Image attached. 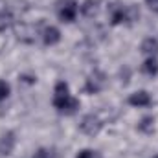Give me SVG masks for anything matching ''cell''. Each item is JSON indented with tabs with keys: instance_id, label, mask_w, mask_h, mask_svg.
Returning <instances> with one entry per match:
<instances>
[{
	"instance_id": "cell-1",
	"label": "cell",
	"mask_w": 158,
	"mask_h": 158,
	"mask_svg": "<svg viewBox=\"0 0 158 158\" xmlns=\"http://www.w3.org/2000/svg\"><path fill=\"white\" fill-rule=\"evenodd\" d=\"M52 105L59 114L64 116H74L79 110L81 103L77 98H74L70 94V86L64 79H59L53 86V98H52Z\"/></svg>"
},
{
	"instance_id": "cell-2",
	"label": "cell",
	"mask_w": 158,
	"mask_h": 158,
	"mask_svg": "<svg viewBox=\"0 0 158 158\" xmlns=\"http://www.w3.org/2000/svg\"><path fill=\"white\" fill-rule=\"evenodd\" d=\"M105 86H107V76H105V72L94 70V72H90L86 76L83 90H85V94L94 96V94H99L101 90H105Z\"/></svg>"
},
{
	"instance_id": "cell-3",
	"label": "cell",
	"mask_w": 158,
	"mask_h": 158,
	"mask_svg": "<svg viewBox=\"0 0 158 158\" xmlns=\"http://www.w3.org/2000/svg\"><path fill=\"white\" fill-rule=\"evenodd\" d=\"M55 11H57V19L61 22L70 24V22H74L77 19L79 4H77V0H59Z\"/></svg>"
},
{
	"instance_id": "cell-4",
	"label": "cell",
	"mask_w": 158,
	"mask_h": 158,
	"mask_svg": "<svg viewBox=\"0 0 158 158\" xmlns=\"http://www.w3.org/2000/svg\"><path fill=\"white\" fill-rule=\"evenodd\" d=\"M77 129L85 134V136H90V138H94V136H98L101 131H103V121L99 116H96V114H85L81 121H79Z\"/></svg>"
},
{
	"instance_id": "cell-5",
	"label": "cell",
	"mask_w": 158,
	"mask_h": 158,
	"mask_svg": "<svg viewBox=\"0 0 158 158\" xmlns=\"http://www.w3.org/2000/svg\"><path fill=\"white\" fill-rule=\"evenodd\" d=\"M17 147V132L6 131L0 134V156H9Z\"/></svg>"
},
{
	"instance_id": "cell-6",
	"label": "cell",
	"mask_w": 158,
	"mask_h": 158,
	"mask_svg": "<svg viewBox=\"0 0 158 158\" xmlns=\"http://www.w3.org/2000/svg\"><path fill=\"white\" fill-rule=\"evenodd\" d=\"M127 103L131 107H134V109H143V107L153 105V98H151V94L147 90H136L127 98Z\"/></svg>"
},
{
	"instance_id": "cell-7",
	"label": "cell",
	"mask_w": 158,
	"mask_h": 158,
	"mask_svg": "<svg viewBox=\"0 0 158 158\" xmlns=\"http://www.w3.org/2000/svg\"><path fill=\"white\" fill-rule=\"evenodd\" d=\"M61 39H63V35H61V30L57 26H46L42 30V42H44V46H55V44L61 42Z\"/></svg>"
},
{
	"instance_id": "cell-8",
	"label": "cell",
	"mask_w": 158,
	"mask_h": 158,
	"mask_svg": "<svg viewBox=\"0 0 158 158\" xmlns=\"http://www.w3.org/2000/svg\"><path fill=\"white\" fill-rule=\"evenodd\" d=\"M140 52L145 57H156L158 55V39L156 37H145L140 44Z\"/></svg>"
},
{
	"instance_id": "cell-9",
	"label": "cell",
	"mask_w": 158,
	"mask_h": 158,
	"mask_svg": "<svg viewBox=\"0 0 158 158\" xmlns=\"http://www.w3.org/2000/svg\"><path fill=\"white\" fill-rule=\"evenodd\" d=\"M155 116H143V118L138 121L136 125V131L142 132V134H153L155 132Z\"/></svg>"
},
{
	"instance_id": "cell-10",
	"label": "cell",
	"mask_w": 158,
	"mask_h": 158,
	"mask_svg": "<svg viewBox=\"0 0 158 158\" xmlns=\"http://www.w3.org/2000/svg\"><path fill=\"white\" fill-rule=\"evenodd\" d=\"M142 72L149 77H156L158 76V59L156 57H145L143 64H142Z\"/></svg>"
},
{
	"instance_id": "cell-11",
	"label": "cell",
	"mask_w": 158,
	"mask_h": 158,
	"mask_svg": "<svg viewBox=\"0 0 158 158\" xmlns=\"http://www.w3.org/2000/svg\"><path fill=\"white\" fill-rule=\"evenodd\" d=\"M81 11H83V15L88 17V19L96 17V15H98V2H96V0H86V2L81 6Z\"/></svg>"
},
{
	"instance_id": "cell-12",
	"label": "cell",
	"mask_w": 158,
	"mask_h": 158,
	"mask_svg": "<svg viewBox=\"0 0 158 158\" xmlns=\"http://www.w3.org/2000/svg\"><path fill=\"white\" fill-rule=\"evenodd\" d=\"M9 94H11V85H9L7 81L0 79V103L6 101V99L9 98Z\"/></svg>"
},
{
	"instance_id": "cell-13",
	"label": "cell",
	"mask_w": 158,
	"mask_h": 158,
	"mask_svg": "<svg viewBox=\"0 0 158 158\" xmlns=\"http://www.w3.org/2000/svg\"><path fill=\"white\" fill-rule=\"evenodd\" d=\"M31 158H53V153H52L50 149H46V147H40V149H37V151L33 153Z\"/></svg>"
},
{
	"instance_id": "cell-14",
	"label": "cell",
	"mask_w": 158,
	"mask_h": 158,
	"mask_svg": "<svg viewBox=\"0 0 158 158\" xmlns=\"http://www.w3.org/2000/svg\"><path fill=\"white\" fill-rule=\"evenodd\" d=\"M76 158H98V155L92 149H81L77 155H76Z\"/></svg>"
},
{
	"instance_id": "cell-15",
	"label": "cell",
	"mask_w": 158,
	"mask_h": 158,
	"mask_svg": "<svg viewBox=\"0 0 158 158\" xmlns=\"http://www.w3.org/2000/svg\"><path fill=\"white\" fill-rule=\"evenodd\" d=\"M145 4L149 6V9H151V11L158 13V0H145Z\"/></svg>"
},
{
	"instance_id": "cell-16",
	"label": "cell",
	"mask_w": 158,
	"mask_h": 158,
	"mask_svg": "<svg viewBox=\"0 0 158 158\" xmlns=\"http://www.w3.org/2000/svg\"><path fill=\"white\" fill-rule=\"evenodd\" d=\"M153 158H158V155H156V156H153Z\"/></svg>"
}]
</instances>
